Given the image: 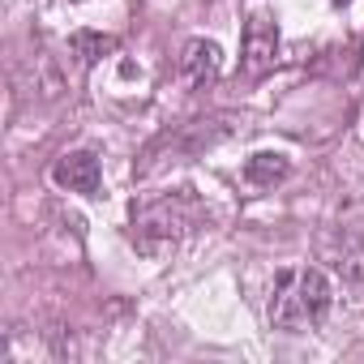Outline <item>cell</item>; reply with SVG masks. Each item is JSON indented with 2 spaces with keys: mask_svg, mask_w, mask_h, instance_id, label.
I'll return each mask as SVG.
<instances>
[{
  "mask_svg": "<svg viewBox=\"0 0 364 364\" xmlns=\"http://www.w3.org/2000/svg\"><path fill=\"white\" fill-rule=\"evenodd\" d=\"M219 69H223V52L215 39H189L185 52H180V77H185L189 90H206L219 82Z\"/></svg>",
  "mask_w": 364,
  "mask_h": 364,
  "instance_id": "cell-4",
  "label": "cell"
},
{
  "mask_svg": "<svg viewBox=\"0 0 364 364\" xmlns=\"http://www.w3.org/2000/svg\"><path fill=\"white\" fill-rule=\"evenodd\" d=\"M334 304V287L326 279L321 266H291L274 279V291H270V321L279 330H313L326 321Z\"/></svg>",
  "mask_w": 364,
  "mask_h": 364,
  "instance_id": "cell-1",
  "label": "cell"
},
{
  "mask_svg": "<svg viewBox=\"0 0 364 364\" xmlns=\"http://www.w3.org/2000/svg\"><path fill=\"white\" fill-rule=\"evenodd\" d=\"M52 176H56V185L69 189V193H99V180H103L99 159H95L90 150H73V154H65V159L52 167Z\"/></svg>",
  "mask_w": 364,
  "mask_h": 364,
  "instance_id": "cell-5",
  "label": "cell"
},
{
  "mask_svg": "<svg viewBox=\"0 0 364 364\" xmlns=\"http://www.w3.org/2000/svg\"><path fill=\"white\" fill-rule=\"evenodd\" d=\"M279 60V22L266 14V9H253L249 22H245V43H240V69L249 77H262L270 73Z\"/></svg>",
  "mask_w": 364,
  "mask_h": 364,
  "instance_id": "cell-3",
  "label": "cell"
},
{
  "mask_svg": "<svg viewBox=\"0 0 364 364\" xmlns=\"http://www.w3.org/2000/svg\"><path fill=\"white\" fill-rule=\"evenodd\" d=\"M245 176H249V185H279V180L291 176V159L287 154H274V150H262L245 163Z\"/></svg>",
  "mask_w": 364,
  "mask_h": 364,
  "instance_id": "cell-6",
  "label": "cell"
},
{
  "mask_svg": "<svg viewBox=\"0 0 364 364\" xmlns=\"http://www.w3.org/2000/svg\"><path fill=\"white\" fill-rule=\"evenodd\" d=\"M198 219H202V206L189 193H163V198L133 206V236L141 245H167V240H180L185 232H193Z\"/></svg>",
  "mask_w": 364,
  "mask_h": 364,
  "instance_id": "cell-2",
  "label": "cell"
},
{
  "mask_svg": "<svg viewBox=\"0 0 364 364\" xmlns=\"http://www.w3.org/2000/svg\"><path fill=\"white\" fill-rule=\"evenodd\" d=\"M330 262H334V270H338L343 279H355V283H364V245H360L355 236H343V240H334V253H330Z\"/></svg>",
  "mask_w": 364,
  "mask_h": 364,
  "instance_id": "cell-7",
  "label": "cell"
},
{
  "mask_svg": "<svg viewBox=\"0 0 364 364\" xmlns=\"http://www.w3.org/2000/svg\"><path fill=\"white\" fill-rule=\"evenodd\" d=\"M69 52H73L82 65H95V60H103L107 52H116V39H112V35H95V31H77V35L69 39Z\"/></svg>",
  "mask_w": 364,
  "mask_h": 364,
  "instance_id": "cell-8",
  "label": "cell"
}]
</instances>
